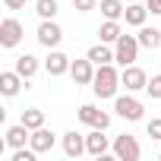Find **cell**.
<instances>
[{"label":"cell","instance_id":"7402d4cb","mask_svg":"<svg viewBox=\"0 0 161 161\" xmlns=\"http://www.w3.org/2000/svg\"><path fill=\"white\" fill-rule=\"evenodd\" d=\"M57 10H60L57 0H35V13H38L41 19H54V16H57Z\"/></svg>","mask_w":161,"mask_h":161},{"label":"cell","instance_id":"f1b7e54d","mask_svg":"<svg viewBox=\"0 0 161 161\" xmlns=\"http://www.w3.org/2000/svg\"><path fill=\"white\" fill-rule=\"evenodd\" d=\"M158 158H161V155H158Z\"/></svg>","mask_w":161,"mask_h":161},{"label":"cell","instance_id":"277c9868","mask_svg":"<svg viewBox=\"0 0 161 161\" xmlns=\"http://www.w3.org/2000/svg\"><path fill=\"white\" fill-rule=\"evenodd\" d=\"M38 44L41 47H47V51H54L60 41H63V29L54 22V19H41V25H38Z\"/></svg>","mask_w":161,"mask_h":161},{"label":"cell","instance_id":"e0dca14e","mask_svg":"<svg viewBox=\"0 0 161 161\" xmlns=\"http://www.w3.org/2000/svg\"><path fill=\"white\" fill-rule=\"evenodd\" d=\"M38 66H41V63H38V57H32V54H19V57H16V73L25 79V82L38 73Z\"/></svg>","mask_w":161,"mask_h":161},{"label":"cell","instance_id":"7a4b0ae2","mask_svg":"<svg viewBox=\"0 0 161 161\" xmlns=\"http://www.w3.org/2000/svg\"><path fill=\"white\" fill-rule=\"evenodd\" d=\"M139 38L136 35H120L117 38V44H114V63H120V66H130V63H136L139 60Z\"/></svg>","mask_w":161,"mask_h":161},{"label":"cell","instance_id":"52a82bcc","mask_svg":"<svg viewBox=\"0 0 161 161\" xmlns=\"http://www.w3.org/2000/svg\"><path fill=\"white\" fill-rule=\"evenodd\" d=\"M22 22L19 19H13V16H7L3 22H0V44L3 47H16L19 41H22Z\"/></svg>","mask_w":161,"mask_h":161},{"label":"cell","instance_id":"4fadbf2b","mask_svg":"<svg viewBox=\"0 0 161 161\" xmlns=\"http://www.w3.org/2000/svg\"><path fill=\"white\" fill-rule=\"evenodd\" d=\"M54 142H57V139H54V133H51L47 126H38V130H32V139H29V145H32L38 155L51 152V148H54Z\"/></svg>","mask_w":161,"mask_h":161},{"label":"cell","instance_id":"6da1fadb","mask_svg":"<svg viewBox=\"0 0 161 161\" xmlns=\"http://www.w3.org/2000/svg\"><path fill=\"white\" fill-rule=\"evenodd\" d=\"M120 73L114 69V63H101L95 69V79H92V89L98 98H117V89H120Z\"/></svg>","mask_w":161,"mask_h":161},{"label":"cell","instance_id":"603a6c76","mask_svg":"<svg viewBox=\"0 0 161 161\" xmlns=\"http://www.w3.org/2000/svg\"><path fill=\"white\" fill-rule=\"evenodd\" d=\"M22 123H25L29 130H38V126H44V111H38V108H29V111H22Z\"/></svg>","mask_w":161,"mask_h":161},{"label":"cell","instance_id":"8fae6325","mask_svg":"<svg viewBox=\"0 0 161 161\" xmlns=\"http://www.w3.org/2000/svg\"><path fill=\"white\" fill-rule=\"evenodd\" d=\"M89 148H86V136H79L76 130H69V133H63V155L66 158H79V155H86Z\"/></svg>","mask_w":161,"mask_h":161},{"label":"cell","instance_id":"ac0fdd59","mask_svg":"<svg viewBox=\"0 0 161 161\" xmlns=\"http://www.w3.org/2000/svg\"><path fill=\"white\" fill-rule=\"evenodd\" d=\"M86 57H89V60H92L95 66H101V63H114V51H111V47H108L104 41H98V44H92Z\"/></svg>","mask_w":161,"mask_h":161},{"label":"cell","instance_id":"83f0119b","mask_svg":"<svg viewBox=\"0 0 161 161\" xmlns=\"http://www.w3.org/2000/svg\"><path fill=\"white\" fill-rule=\"evenodd\" d=\"M145 7H148V13L161 16V0H145Z\"/></svg>","mask_w":161,"mask_h":161},{"label":"cell","instance_id":"7c38bea8","mask_svg":"<svg viewBox=\"0 0 161 161\" xmlns=\"http://www.w3.org/2000/svg\"><path fill=\"white\" fill-rule=\"evenodd\" d=\"M69 66H73V60H69L66 54H60V51H51L47 60H44L47 76H63V73H69Z\"/></svg>","mask_w":161,"mask_h":161},{"label":"cell","instance_id":"ffe728a7","mask_svg":"<svg viewBox=\"0 0 161 161\" xmlns=\"http://www.w3.org/2000/svg\"><path fill=\"white\" fill-rule=\"evenodd\" d=\"M136 38H139V44H142V47H148V51L161 47V29H148V25H142Z\"/></svg>","mask_w":161,"mask_h":161},{"label":"cell","instance_id":"d6986e66","mask_svg":"<svg viewBox=\"0 0 161 161\" xmlns=\"http://www.w3.org/2000/svg\"><path fill=\"white\" fill-rule=\"evenodd\" d=\"M145 16H148V7H142V3H130V7H126V13H123L126 25H136V29H142V25H145Z\"/></svg>","mask_w":161,"mask_h":161},{"label":"cell","instance_id":"cb8c5ba5","mask_svg":"<svg viewBox=\"0 0 161 161\" xmlns=\"http://www.w3.org/2000/svg\"><path fill=\"white\" fill-rule=\"evenodd\" d=\"M145 92H148V98H155V101H161V73L148 79V86H145Z\"/></svg>","mask_w":161,"mask_h":161},{"label":"cell","instance_id":"484cf974","mask_svg":"<svg viewBox=\"0 0 161 161\" xmlns=\"http://www.w3.org/2000/svg\"><path fill=\"white\" fill-rule=\"evenodd\" d=\"M145 130H148V136H152V139H161V117L148 120V126H145Z\"/></svg>","mask_w":161,"mask_h":161},{"label":"cell","instance_id":"5bb4252c","mask_svg":"<svg viewBox=\"0 0 161 161\" xmlns=\"http://www.w3.org/2000/svg\"><path fill=\"white\" fill-rule=\"evenodd\" d=\"M22 82H25V79H22L16 69L0 73V92H3L7 98H16V95H19V89H22Z\"/></svg>","mask_w":161,"mask_h":161},{"label":"cell","instance_id":"4316f807","mask_svg":"<svg viewBox=\"0 0 161 161\" xmlns=\"http://www.w3.org/2000/svg\"><path fill=\"white\" fill-rule=\"evenodd\" d=\"M7 10H25V0H3Z\"/></svg>","mask_w":161,"mask_h":161},{"label":"cell","instance_id":"3957f363","mask_svg":"<svg viewBox=\"0 0 161 161\" xmlns=\"http://www.w3.org/2000/svg\"><path fill=\"white\" fill-rule=\"evenodd\" d=\"M114 111H117L123 120H142L145 104H142L139 98H133V95H117V98H114Z\"/></svg>","mask_w":161,"mask_h":161},{"label":"cell","instance_id":"9c48e42d","mask_svg":"<svg viewBox=\"0 0 161 161\" xmlns=\"http://www.w3.org/2000/svg\"><path fill=\"white\" fill-rule=\"evenodd\" d=\"M69 76H73V82H76V86H92V79H95V63H92L89 57H82V60H73V66H69Z\"/></svg>","mask_w":161,"mask_h":161},{"label":"cell","instance_id":"ba28073f","mask_svg":"<svg viewBox=\"0 0 161 161\" xmlns=\"http://www.w3.org/2000/svg\"><path fill=\"white\" fill-rule=\"evenodd\" d=\"M79 120H82L86 126H92V130H108L111 126V114L98 111L95 104H82L79 108Z\"/></svg>","mask_w":161,"mask_h":161},{"label":"cell","instance_id":"d4e9b609","mask_svg":"<svg viewBox=\"0 0 161 161\" xmlns=\"http://www.w3.org/2000/svg\"><path fill=\"white\" fill-rule=\"evenodd\" d=\"M73 7H76L79 13H92V10L98 7V0H73Z\"/></svg>","mask_w":161,"mask_h":161},{"label":"cell","instance_id":"2e32d148","mask_svg":"<svg viewBox=\"0 0 161 161\" xmlns=\"http://www.w3.org/2000/svg\"><path fill=\"white\" fill-rule=\"evenodd\" d=\"M123 35V29H120V19H104L101 25H98V38L104 41V44H117V38Z\"/></svg>","mask_w":161,"mask_h":161},{"label":"cell","instance_id":"44dd1931","mask_svg":"<svg viewBox=\"0 0 161 161\" xmlns=\"http://www.w3.org/2000/svg\"><path fill=\"white\" fill-rule=\"evenodd\" d=\"M126 7H123V0H101V16L104 19H123Z\"/></svg>","mask_w":161,"mask_h":161},{"label":"cell","instance_id":"8992f818","mask_svg":"<svg viewBox=\"0 0 161 161\" xmlns=\"http://www.w3.org/2000/svg\"><path fill=\"white\" fill-rule=\"evenodd\" d=\"M120 82H123V89H126V92H145L148 76H145V69H142V66L130 63V66H123V73H120Z\"/></svg>","mask_w":161,"mask_h":161},{"label":"cell","instance_id":"30bf717a","mask_svg":"<svg viewBox=\"0 0 161 161\" xmlns=\"http://www.w3.org/2000/svg\"><path fill=\"white\" fill-rule=\"evenodd\" d=\"M86 148H89V155H92V158H104V155H108V148H111V142H108L104 130H92V133L86 136Z\"/></svg>","mask_w":161,"mask_h":161},{"label":"cell","instance_id":"9a60e30c","mask_svg":"<svg viewBox=\"0 0 161 161\" xmlns=\"http://www.w3.org/2000/svg\"><path fill=\"white\" fill-rule=\"evenodd\" d=\"M3 136H7L3 142H7L10 148H22V145H25V142L32 139V130H29V126H25V123L19 120V123H16V126H10V130H7Z\"/></svg>","mask_w":161,"mask_h":161},{"label":"cell","instance_id":"5b68a950","mask_svg":"<svg viewBox=\"0 0 161 161\" xmlns=\"http://www.w3.org/2000/svg\"><path fill=\"white\" fill-rule=\"evenodd\" d=\"M139 155H142V148H139L136 136L123 133V136L114 139V158H120V161H139Z\"/></svg>","mask_w":161,"mask_h":161}]
</instances>
